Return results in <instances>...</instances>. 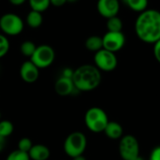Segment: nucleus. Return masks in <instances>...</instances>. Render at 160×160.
I'll return each instance as SVG.
<instances>
[{"label":"nucleus","mask_w":160,"mask_h":160,"mask_svg":"<svg viewBox=\"0 0 160 160\" xmlns=\"http://www.w3.org/2000/svg\"><path fill=\"white\" fill-rule=\"evenodd\" d=\"M137 37L143 42L156 43L160 39V12L146 9L139 14L135 22Z\"/></svg>","instance_id":"obj_1"},{"label":"nucleus","mask_w":160,"mask_h":160,"mask_svg":"<svg viewBox=\"0 0 160 160\" xmlns=\"http://www.w3.org/2000/svg\"><path fill=\"white\" fill-rule=\"evenodd\" d=\"M101 71L95 65H82L74 70L72 81L79 92H90L101 83Z\"/></svg>","instance_id":"obj_2"},{"label":"nucleus","mask_w":160,"mask_h":160,"mask_svg":"<svg viewBox=\"0 0 160 160\" xmlns=\"http://www.w3.org/2000/svg\"><path fill=\"white\" fill-rule=\"evenodd\" d=\"M109 121L106 112L99 107H92L84 114V124L93 133L103 132Z\"/></svg>","instance_id":"obj_3"},{"label":"nucleus","mask_w":160,"mask_h":160,"mask_svg":"<svg viewBox=\"0 0 160 160\" xmlns=\"http://www.w3.org/2000/svg\"><path fill=\"white\" fill-rule=\"evenodd\" d=\"M63 147L65 154L71 158L83 155L87 147L86 136L80 131L72 132L66 138Z\"/></svg>","instance_id":"obj_4"},{"label":"nucleus","mask_w":160,"mask_h":160,"mask_svg":"<svg viewBox=\"0 0 160 160\" xmlns=\"http://www.w3.org/2000/svg\"><path fill=\"white\" fill-rule=\"evenodd\" d=\"M119 155L123 160H133L140 156V142L130 134L124 135L119 140Z\"/></svg>","instance_id":"obj_5"},{"label":"nucleus","mask_w":160,"mask_h":160,"mask_svg":"<svg viewBox=\"0 0 160 160\" xmlns=\"http://www.w3.org/2000/svg\"><path fill=\"white\" fill-rule=\"evenodd\" d=\"M23 22L15 13H5L0 18V29L5 35L17 36L23 30Z\"/></svg>","instance_id":"obj_6"},{"label":"nucleus","mask_w":160,"mask_h":160,"mask_svg":"<svg viewBox=\"0 0 160 160\" xmlns=\"http://www.w3.org/2000/svg\"><path fill=\"white\" fill-rule=\"evenodd\" d=\"M55 59V52L52 47L47 44H42L37 46L34 54L31 56L30 60L39 68H46L50 67Z\"/></svg>","instance_id":"obj_7"},{"label":"nucleus","mask_w":160,"mask_h":160,"mask_svg":"<svg viewBox=\"0 0 160 160\" xmlns=\"http://www.w3.org/2000/svg\"><path fill=\"white\" fill-rule=\"evenodd\" d=\"M94 62L95 66L100 71L104 72H110L114 70L118 65L116 54L105 49H101L98 52H95Z\"/></svg>","instance_id":"obj_8"},{"label":"nucleus","mask_w":160,"mask_h":160,"mask_svg":"<svg viewBox=\"0 0 160 160\" xmlns=\"http://www.w3.org/2000/svg\"><path fill=\"white\" fill-rule=\"evenodd\" d=\"M103 49L112 52H117L126 44V37L123 32H110L108 31L103 37Z\"/></svg>","instance_id":"obj_9"},{"label":"nucleus","mask_w":160,"mask_h":160,"mask_svg":"<svg viewBox=\"0 0 160 160\" xmlns=\"http://www.w3.org/2000/svg\"><path fill=\"white\" fill-rule=\"evenodd\" d=\"M20 77L26 83H34L39 77V68L31 61H25L20 68Z\"/></svg>","instance_id":"obj_10"},{"label":"nucleus","mask_w":160,"mask_h":160,"mask_svg":"<svg viewBox=\"0 0 160 160\" xmlns=\"http://www.w3.org/2000/svg\"><path fill=\"white\" fill-rule=\"evenodd\" d=\"M97 8L102 17L109 19L111 17L117 16L120 10V3L119 0H98Z\"/></svg>","instance_id":"obj_11"},{"label":"nucleus","mask_w":160,"mask_h":160,"mask_svg":"<svg viewBox=\"0 0 160 160\" xmlns=\"http://www.w3.org/2000/svg\"><path fill=\"white\" fill-rule=\"evenodd\" d=\"M54 90L57 95L61 97H67L72 95L75 91H78L73 83L72 79L66 77H59L54 84Z\"/></svg>","instance_id":"obj_12"},{"label":"nucleus","mask_w":160,"mask_h":160,"mask_svg":"<svg viewBox=\"0 0 160 160\" xmlns=\"http://www.w3.org/2000/svg\"><path fill=\"white\" fill-rule=\"evenodd\" d=\"M107 138L111 140H120L124 136V128L122 125L116 121H109L104 131Z\"/></svg>","instance_id":"obj_13"},{"label":"nucleus","mask_w":160,"mask_h":160,"mask_svg":"<svg viewBox=\"0 0 160 160\" xmlns=\"http://www.w3.org/2000/svg\"><path fill=\"white\" fill-rule=\"evenodd\" d=\"M28 155L31 160H48L51 156V151L46 145L38 143L33 144Z\"/></svg>","instance_id":"obj_14"},{"label":"nucleus","mask_w":160,"mask_h":160,"mask_svg":"<svg viewBox=\"0 0 160 160\" xmlns=\"http://www.w3.org/2000/svg\"><path fill=\"white\" fill-rule=\"evenodd\" d=\"M42 22H43V16L41 12L32 9L31 11L28 12L26 16V23L28 24V26L32 28H38L42 24Z\"/></svg>","instance_id":"obj_15"},{"label":"nucleus","mask_w":160,"mask_h":160,"mask_svg":"<svg viewBox=\"0 0 160 160\" xmlns=\"http://www.w3.org/2000/svg\"><path fill=\"white\" fill-rule=\"evenodd\" d=\"M85 47L88 51L97 52L99 50L103 49L102 37L99 36H91L85 40Z\"/></svg>","instance_id":"obj_16"},{"label":"nucleus","mask_w":160,"mask_h":160,"mask_svg":"<svg viewBox=\"0 0 160 160\" xmlns=\"http://www.w3.org/2000/svg\"><path fill=\"white\" fill-rule=\"evenodd\" d=\"M124 1L130 9L140 13L146 10L148 7V0H124Z\"/></svg>","instance_id":"obj_17"},{"label":"nucleus","mask_w":160,"mask_h":160,"mask_svg":"<svg viewBox=\"0 0 160 160\" xmlns=\"http://www.w3.org/2000/svg\"><path fill=\"white\" fill-rule=\"evenodd\" d=\"M107 29L110 32H122L123 29V22L118 16H113L107 19L106 23Z\"/></svg>","instance_id":"obj_18"},{"label":"nucleus","mask_w":160,"mask_h":160,"mask_svg":"<svg viewBox=\"0 0 160 160\" xmlns=\"http://www.w3.org/2000/svg\"><path fill=\"white\" fill-rule=\"evenodd\" d=\"M28 2L32 10H36L41 13L47 10L51 6L50 0H28Z\"/></svg>","instance_id":"obj_19"},{"label":"nucleus","mask_w":160,"mask_h":160,"mask_svg":"<svg viewBox=\"0 0 160 160\" xmlns=\"http://www.w3.org/2000/svg\"><path fill=\"white\" fill-rule=\"evenodd\" d=\"M36 49H37L36 44L30 40L23 41L20 46V51L22 52V54L24 55L25 57H29V58H31V56L34 54Z\"/></svg>","instance_id":"obj_20"},{"label":"nucleus","mask_w":160,"mask_h":160,"mask_svg":"<svg viewBox=\"0 0 160 160\" xmlns=\"http://www.w3.org/2000/svg\"><path fill=\"white\" fill-rule=\"evenodd\" d=\"M14 131L13 124L8 120H1L0 121V135L4 138L9 137Z\"/></svg>","instance_id":"obj_21"},{"label":"nucleus","mask_w":160,"mask_h":160,"mask_svg":"<svg viewBox=\"0 0 160 160\" xmlns=\"http://www.w3.org/2000/svg\"><path fill=\"white\" fill-rule=\"evenodd\" d=\"M6 160H31L29 158L28 153L20 151V150H14L11 153L8 154Z\"/></svg>","instance_id":"obj_22"},{"label":"nucleus","mask_w":160,"mask_h":160,"mask_svg":"<svg viewBox=\"0 0 160 160\" xmlns=\"http://www.w3.org/2000/svg\"><path fill=\"white\" fill-rule=\"evenodd\" d=\"M9 51V41L5 35L0 34V58L4 57Z\"/></svg>","instance_id":"obj_23"},{"label":"nucleus","mask_w":160,"mask_h":160,"mask_svg":"<svg viewBox=\"0 0 160 160\" xmlns=\"http://www.w3.org/2000/svg\"><path fill=\"white\" fill-rule=\"evenodd\" d=\"M32 146H33L32 141L28 138H22L18 142V150L25 153H28L32 148Z\"/></svg>","instance_id":"obj_24"},{"label":"nucleus","mask_w":160,"mask_h":160,"mask_svg":"<svg viewBox=\"0 0 160 160\" xmlns=\"http://www.w3.org/2000/svg\"><path fill=\"white\" fill-rule=\"evenodd\" d=\"M148 160H160V145L155 147L151 151Z\"/></svg>","instance_id":"obj_25"},{"label":"nucleus","mask_w":160,"mask_h":160,"mask_svg":"<svg viewBox=\"0 0 160 160\" xmlns=\"http://www.w3.org/2000/svg\"><path fill=\"white\" fill-rule=\"evenodd\" d=\"M154 55L157 61L160 64V39L154 43Z\"/></svg>","instance_id":"obj_26"},{"label":"nucleus","mask_w":160,"mask_h":160,"mask_svg":"<svg viewBox=\"0 0 160 160\" xmlns=\"http://www.w3.org/2000/svg\"><path fill=\"white\" fill-rule=\"evenodd\" d=\"M73 73H74V70H73V69H71V68H66L63 69L62 75H61V76L66 77V78H70V79H72Z\"/></svg>","instance_id":"obj_27"},{"label":"nucleus","mask_w":160,"mask_h":160,"mask_svg":"<svg viewBox=\"0 0 160 160\" xmlns=\"http://www.w3.org/2000/svg\"><path fill=\"white\" fill-rule=\"evenodd\" d=\"M50 2H51V5L58 8V7L64 6L68 2V0H50Z\"/></svg>","instance_id":"obj_28"},{"label":"nucleus","mask_w":160,"mask_h":160,"mask_svg":"<svg viewBox=\"0 0 160 160\" xmlns=\"http://www.w3.org/2000/svg\"><path fill=\"white\" fill-rule=\"evenodd\" d=\"M6 142H7V139L0 135V153L4 150V148L6 146Z\"/></svg>","instance_id":"obj_29"},{"label":"nucleus","mask_w":160,"mask_h":160,"mask_svg":"<svg viewBox=\"0 0 160 160\" xmlns=\"http://www.w3.org/2000/svg\"><path fill=\"white\" fill-rule=\"evenodd\" d=\"M8 1L10 2V4H12L14 6H21L27 0H8Z\"/></svg>","instance_id":"obj_30"},{"label":"nucleus","mask_w":160,"mask_h":160,"mask_svg":"<svg viewBox=\"0 0 160 160\" xmlns=\"http://www.w3.org/2000/svg\"><path fill=\"white\" fill-rule=\"evenodd\" d=\"M72 160H87V159H86V158H85L83 155H81V156H78V157L73 158Z\"/></svg>","instance_id":"obj_31"},{"label":"nucleus","mask_w":160,"mask_h":160,"mask_svg":"<svg viewBox=\"0 0 160 160\" xmlns=\"http://www.w3.org/2000/svg\"><path fill=\"white\" fill-rule=\"evenodd\" d=\"M133 160H145V159H144V158H142V156L140 155L139 157H137V158H136L135 159H133Z\"/></svg>","instance_id":"obj_32"},{"label":"nucleus","mask_w":160,"mask_h":160,"mask_svg":"<svg viewBox=\"0 0 160 160\" xmlns=\"http://www.w3.org/2000/svg\"><path fill=\"white\" fill-rule=\"evenodd\" d=\"M78 0H68V2H70V3H73V2H76Z\"/></svg>","instance_id":"obj_33"},{"label":"nucleus","mask_w":160,"mask_h":160,"mask_svg":"<svg viewBox=\"0 0 160 160\" xmlns=\"http://www.w3.org/2000/svg\"><path fill=\"white\" fill-rule=\"evenodd\" d=\"M1 117H2V114H1V112H0V121H1Z\"/></svg>","instance_id":"obj_34"}]
</instances>
